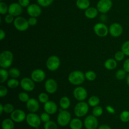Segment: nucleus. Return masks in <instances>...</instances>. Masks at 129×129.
Returning <instances> with one entry per match:
<instances>
[{
    "label": "nucleus",
    "instance_id": "864d4df0",
    "mask_svg": "<svg viewBox=\"0 0 129 129\" xmlns=\"http://www.w3.org/2000/svg\"><path fill=\"white\" fill-rule=\"evenodd\" d=\"M4 112V105L3 104H0V114L2 115Z\"/></svg>",
    "mask_w": 129,
    "mask_h": 129
},
{
    "label": "nucleus",
    "instance_id": "8fccbe9b",
    "mask_svg": "<svg viewBox=\"0 0 129 129\" xmlns=\"http://www.w3.org/2000/svg\"><path fill=\"white\" fill-rule=\"evenodd\" d=\"M106 110H107V112H108L110 114H114L115 113V110L114 109L113 107H112V106L110 105H107L106 107Z\"/></svg>",
    "mask_w": 129,
    "mask_h": 129
},
{
    "label": "nucleus",
    "instance_id": "cd10ccee",
    "mask_svg": "<svg viewBox=\"0 0 129 129\" xmlns=\"http://www.w3.org/2000/svg\"><path fill=\"white\" fill-rule=\"evenodd\" d=\"M9 76H10V75H9L8 71H6V69L1 68V69H0V83H5V81L8 80Z\"/></svg>",
    "mask_w": 129,
    "mask_h": 129
},
{
    "label": "nucleus",
    "instance_id": "37998d69",
    "mask_svg": "<svg viewBox=\"0 0 129 129\" xmlns=\"http://www.w3.org/2000/svg\"><path fill=\"white\" fill-rule=\"evenodd\" d=\"M40 119H41L42 122L46 123V122H49L50 120V114H49L47 112H44L40 115Z\"/></svg>",
    "mask_w": 129,
    "mask_h": 129
},
{
    "label": "nucleus",
    "instance_id": "f257e3e1",
    "mask_svg": "<svg viewBox=\"0 0 129 129\" xmlns=\"http://www.w3.org/2000/svg\"><path fill=\"white\" fill-rule=\"evenodd\" d=\"M84 73L80 71H74L71 72L68 76V81L71 84L74 86H79L85 81Z\"/></svg>",
    "mask_w": 129,
    "mask_h": 129
},
{
    "label": "nucleus",
    "instance_id": "9b49d317",
    "mask_svg": "<svg viewBox=\"0 0 129 129\" xmlns=\"http://www.w3.org/2000/svg\"><path fill=\"white\" fill-rule=\"evenodd\" d=\"M73 96L78 101L83 102L86 99L88 96V92L84 88L78 86L73 91Z\"/></svg>",
    "mask_w": 129,
    "mask_h": 129
},
{
    "label": "nucleus",
    "instance_id": "0eeeda50",
    "mask_svg": "<svg viewBox=\"0 0 129 129\" xmlns=\"http://www.w3.org/2000/svg\"><path fill=\"white\" fill-rule=\"evenodd\" d=\"M13 23L15 28L20 31H26L30 26L28 20L22 16H17L15 18Z\"/></svg>",
    "mask_w": 129,
    "mask_h": 129
},
{
    "label": "nucleus",
    "instance_id": "6ab92c4d",
    "mask_svg": "<svg viewBox=\"0 0 129 129\" xmlns=\"http://www.w3.org/2000/svg\"><path fill=\"white\" fill-rule=\"evenodd\" d=\"M39 101L35 99L34 98H31L28 100L26 102V108L29 112L31 113H35L37 112L40 108V105H39Z\"/></svg>",
    "mask_w": 129,
    "mask_h": 129
},
{
    "label": "nucleus",
    "instance_id": "c756f323",
    "mask_svg": "<svg viewBox=\"0 0 129 129\" xmlns=\"http://www.w3.org/2000/svg\"><path fill=\"white\" fill-rule=\"evenodd\" d=\"M9 75L11 78H18L20 76V71L18 69L15 68H11L10 70L8 71Z\"/></svg>",
    "mask_w": 129,
    "mask_h": 129
},
{
    "label": "nucleus",
    "instance_id": "9d476101",
    "mask_svg": "<svg viewBox=\"0 0 129 129\" xmlns=\"http://www.w3.org/2000/svg\"><path fill=\"white\" fill-rule=\"evenodd\" d=\"M20 86L25 91L31 92L35 89V81L31 78H23L20 81Z\"/></svg>",
    "mask_w": 129,
    "mask_h": 129
},
{
    "label": "nucleus",
    "instance_id": "2f4dec72",
    "mask_svg": "<svg viewBox=\"0 0 129 129\" xmlns=\"http://www.w3.org/2000/svg\"><path fill=\"white\" fill-rule=\"evenodd\" d=\"M103 113V109L100 106L98 105L95 107H93V109L92 110V114L96 117H99L102 115Z\"/></svg>",
    "mask_w": 129,
    "mask_h": 129
},
{
    "label": "nucleus",
    "instance_id": "20e7f679",
    "mask_svg": "<svg viewBox=\"0 0 129 129\" xmlns=\"http://www.w3.org/2000/svg\"><path fill=\"white\" fill-rule=\"evenodd\" d=\"M89 106L88 103L84 101L79 102L74 107V112L75 115L78 118L84 117L89 111Z\"/></svg>",
    "mask_w": 129,
    "mask_h": 129
},
{
    "label": "nucleus",
    "instance_id": "a211bd4d",
    "mask_svg": "<svg viewBox=\"0 0 129 129\" xmlns=\"http://www.w3.org/2000/svg\"><path fill=\"white\" fill-rule=\"evenodd\" d=\"M46 77V74L44 70L40 69H35L31 74V78L35 83H40L44 81Z\"/></svg>",
    "mask_w": 129,
    "mask_h": 129
},
{
    "label": "nucleus",
    "instance_id": "c9c22d12",
    "mask_svg": "<svg viewBox=\"0 0 129 129\" xmlns=\"http://www.w3.org/2000/svg\"><path fill=\"white\" fill-rule=\"evenodd\" d=\"M44 129H57V125L54 121L50 120L44 123Z\"/></svg>",
    "mask_w": 129,
    "mask_h": 129
},
{
    "label": "nucleus",
    "instance_id": "a19ab883",
    "mask_svg": "<svg viewBox=\"0 0 129 129\" xmlns=\"http://www.w3.org/2000/svg\"><path fill=\"white\" fill-rule=\"evenodd\" d=\"M14 110H15L14 106L11 103H6L4 105V112H5L6 113L11 114Z\"/></svg>",
    "mask_w": 129,
    "mask_h": 129
},
{
    "label": "nucleus",
    "instance_id": "4468645a",
    "mask_svg": "<svg viewBox=\"0 0 129 129\" xmlns=\"http://www.w3.org/2000/svg\"><path fill=\"white\" fill-rule=\"evenodd\" d=\"M123 27L118 23H113L109 27V34L113 37H118L123 34Z\"/></svg>",
    "mask_w": 129,
    "mask_h": 129
},
{
    "label": "nucleus",
    "instance_id": "4be33fe9",
    "mask_svg": "<svg viewBox=\"0 0 129 129\" xmlns=\"http://www.w3.org/2000/svg\"><path fill=\"white\" fill-rule=\"evenodd\" d=\"M83 123L79 118H75L71 120L69 127L71 129H81L83 128Z\"/></svg>",
    "mask_w": 129,
    "mask_h": 129
},
{
    "label": "nucleus",
    "instance_id": "39448f33",
    "mask_svg": "<svg viewBox=\"0 0 129 129\" xmlns=\"http://www.w3.org/2000/svg\"><path fill=\"white\" fill-rule=\"evenodd\" d=\"M26 122L28 125L32 128H38L41 124L42 120L40 119V117H39L38 115L35 113L30 112V113L26 115Z\"/></svg>",
    "mask_w": 129,
    "mask_h": 129
},
{
    "label": "nucleus",
    "instance_id": "473e14b6",
    "mask_svg": "<svg viewBox=\"0 0 129 129\" xmlns=\"http://www.w3.org/2000/svg\"><path fill=\"white\" fill-rule=\"evenodd\" d=\"M127 72L123 69H119L115 73V77L118 80H123L127 77Z\"/></svg>",
    "mask_w": 129,
    "mask_h": 129
},
{
    "label": "nucleus",
    "instance_id": "49530a36",
    "mask_svg": "<svg viewBox=\"0 0 129 129\" xmlns=\"http://www.w3.org/2000/svg\"><path fill=\"white\" fill-rule=\"evenodd\" d=\"M30 26H35L37 24V19L35 17H30L28 20Z\"/></svg>",
    "mask_w": 129,
    "mask_h": 129
},
{
    "label": "nucleus",
    "instance_id": "f03ea898",
    "mask_svg": "<svg viewBox=\"0 0 129 129\" xmlns=\"http://www.w3.org/2000/svg\"><path fill=\"white\" fill-rule=\"evenodd\" d=\"M13 61V54L10 50H5L0 54V66L3 69H8Z\"/></svg>",
    "mask_w": 129,
    "mask_h": 129
},
{
    "label": "nucleus",
    "instance_id": "4c0bfd02",
    "mask_svg": "<svg viewBox=\"0 0 129 129\" xmlns=\"http://www.w3.org/2000/svg\"><path fill=\"white\" fill-rule=\"evenodd\" d=\"M18 99L21 102H27L30 99L29 95L26 92H21L18 94Z\"/></svg>",
    "mask_w": 129,
    "mask_h": 129
},
{
    "label": "nucleus",
    "instance_id": "79ce46f5",
    "mask_svg": "<svg viewBox=\"0 0 129 129\" xmlns=\"http://www.w3.org/2000/svg\"><path fill=\"white\" fill-rule=\"evenodd\" d=\"M125 56V55L124 53L122 50H120V51H118L115 53L114 55V59L117 61H122L124 59Z\"/></svg>",
    "mask_w": 129,
    "mask_h": 129
},
{
    "label": "nucleus",
    "instance_id": "7c9ffc66",
    "mask_svg": "<svg viewBox=\"0 0 129 129\" xmlns=\"http://www.w3.org/2000/svg\"><path fill=\"white\" fill-rule=\"evenodd\" d=\"M86 79L89 81H93L96 78V74L94 71H88L84 73Z\"/></svg>",
    "mask_w": 129,
    "mask_h": 129
},
{
    "label": "nucleus",
    "instance_id": "aec40b11",
    "mask_svg": "<svg viewBox=\"0 0 129 129\" xmlns=\"http://www.w3.org/2000/svg\"><path fill=\"white\" fill-rule=\"evenodd\" d=\"M44 110L45 112L50 115H54L57 111V105L55 102L52 101H48L47 103H44Z\"/></svg>",
    "mask_w": 129,
    "mask_h": 129
},
{
    "label": "nucleus",
    "instance_id": "bb28decb",
    "mask_svg": "<svg viewBox=\"0 0 129 129\" xmlns=\"http://www.w3.org/2000/svg\"><path fill=\"white\" fill-rule=\"evenodd\" d=\"M100 103V100L96 96H92L88 100V103L90 107H95L96 106L99 105Z\"/></svg>",
    "mask_w": 129,
    "mask_h": 129
},
{
    "label": "nucleus",
    "instance_id": "a18cd8bd",
    "mask_svg": "<svg viewBox=\"0 0 129 129\" xmlns=\"http://www.w3.org/2000/svg\"><path fill=\"white\" fill-rule=\"evenodd\" d=\"M8 94V89L5 86H0V96L1 98L6 96Z\"/></svg>",
    "mask_w": 129,
    "mask_h": 129
},
{
    "label": "nucleus",
    "instance_id": "6e6d98bb",
    "mask_svg": "<svg viewBox=\"0 0 129 129\" xmlns=\"http://www.w3.org/2000/svg\"><path fill=\"white\" fill-rule=\"evenodd\" d=\"M0 1H3V0H0Z\"/></svg>",
    "mask_w": 129,
    "mask_h": 129
},
{
    "label": "nucleus",
    "instance_id": "6e6552de",
    "mask_svg": "<svg viewBox=\"0 0 129 129\" xmlns=\"http://www.w3.org/2000/svg\"><path fill=\"white\" fill-rule=\"evenodd\" d=\"M94 32L100 37H105L109 33V28L103 23H98L93 27Z\"/></svg>",
    "mask_w": 129,
    "mask_h": 129
},
{
    "label": "nucleus",
    "instance_id": "f704fd0d",
    "mask_svg": "<svg viewBox=\"0 0 129 129\" xmlns=\"http://www.w3.org/2000/svg\"><path fill=\"white\" fill-rule=\"evenodd\" d=\"M38 100H39V102L44 104V103H47L48 101H49V95L45 93H41L38 96Z\"/></svg>",
    "mask_w": 129,
    "mask_h": 129
},
{
    "label": "nucleus",
    "instance_id": "dca6fc26",
    "mask_svg": "<svg viewBox=\"0 0 129 129\" xmlns=\"http://www.w3.org/2000/svg\"><path fill=\"white\" fill-rule=\"evenodd\" d=\"M44 87H45V91L48 93L54 94L57 90V83L55 79H52V78H49V79H47L45 81Z\"/></svg>",
    "mask_w": 129,
    "mask_h": 129
},
{
    "label": "nucleus",
    "instance_id": "58836bf2",
    "mask_svg": "<svg viewBox=\"0 0 129 129\" xmlns=\"http://www.w3.org/2000/svg\"><path fill=\"white\" fill-rule=\"evenodd\" d=\"M121 50L127 56H129V40L125 42L122 45Z\"/></svg>",
    "mask_w": 129,
    "mask_h": 129
},
{
    "label": "nucleus",
    "instance_id": "f3484780",
    "mask_svg": "<svg viewBox=\"0 0 129 129\" xmlns=\"http://www.w3.org/2000/svg\"><path fill=\"white\" fill-rule=\"evenodd\" d=\"M23 13V7L18 3H13L8 6V13L15 17L20 16Z\"/></svg>",
    "mask_w": 129,
    "mask_h": 129
},
{
    "label": "nucleus",
    "instance_id": "7ed1b4c3",
    "mask_svg": "<svg viewBox=\"0 0 129 129\" xmlns=\"http://www.w3.org/2000/svg\"><path fill=\"white\" fill-rule=\"evenodd\" d=\"M71 120V115L67 110L60 109L59 113L58 114L57 121L58 124L61 127H65L69 124Z\"/></svg>",
    "mask_w": 129,
    "mask_h": 129
},
{
    "label": "nucleus",
    "instance_id": "c03bdc74",
    "mask_svg": "<svg viewBox=\"0 0 129 129\" xmlns=\"http://www.w3.org/2000/svg\"><path fill=\"white\" fill-rule=\"evenodd\" d=\"M15 16L11 15V14H8L5 16V21L7 24H10L14 22V20H15Z\"/></svg>",
    "mask_w": 129,
    "mask_h": 129
},
{
    "label": "nucleus",
    "instance_id": "603ef678",
    "mask_svg": "<svg viewBox=\"0 0 129 129\" xmlns=\"http://www.w3.org/2000/svg\"><path fill=\"white\" fill-rule=\"evenodd\" d=\"M98 129H112V128L108 125H102L98 127Z\"/></svg>",
    "mask_w": 129,
    "mask_h": 129
},
{
    "label": "nucleus",
    "instance_id": "1a4fd4ad",
    "mask_svg": "<svg viewBox=\"0 0 129 129\" xmlns=\"http://www.w3.org/2000/svg\"><path fill=\"white\" fill-rule=\"evenodd\" d=\"M113 2L112 0H99L96 5L98 11L102 14L107 13L112 9Z\"/></svg>",
    "mask_w": 129,
    "mask_h": 129
},
{
    "label": "nucleus",
    "instance_id": "3c124183",
    "mask_svg": "<svg viewBox=\"0 0 129 129\" xmlns=\"http://www.w3.org/2000/svg\"><path fill=\"white\" fill-rule=\"evenodd\" d=\"M5 37H6V33L3 30L1 29V30H0V40H3L5 39Z\"/></svg>",
    "mask_w": 129,
    "mask_h": 129
},
{
    "label": "nucleus",
    "instance_id": "de8ad7c7",
    "mask_svg": "<svg viewBox=\"0 0 129 129\" xmlns=\"http://www.w3.org/2000/svg\"><path fill=\"white\" fill-rule=\"evenodd\" d=\"M18 3L23 8V7H28L30 4V0H18Z\"/></svg>",
    "mask_w": 129,
    "mask_h": 129
},
{
    "label": "nucleus",
    "instance_id": "ea45409f",
    "mask_svg": "<svg viewBox=\"0 0 129 129\" xmlns=\"http://www.w3.org/2000/svg\"><path fill=\"white\" fill-rule=\"evenodd\" d=\"M7 13H8V6L5 3L1 1L0 2V13L2 15H4Z\"/></svg>",
    "mask_w": 129,
    "mask_h": 129
},
{
    "label": "nucleus",
    "instance_id": "393cba45",
    "mask_svg": "<svg viewBox=\"0 0 129 129\" xmlns=\"http://www.w3.org/2000/svg\"><path fill=\"white\" fill-rule=\"evenodd\" d=\"M14 121L10 118H6L3 120L1 123L2 129H14L15 128V123Z\"/></svg>",
    "mask_w": 129,
    "mask_h": 129
},
{
    "label": "nucleus",
    "instance_id": "423d86ee",
    "mask_svg": "<svg viewBox=\"0 0 129 129\" xmlns=\"http://www.w3.org/2000/svg\"><path fill=\"white\" fill-rule=\"evenodd\" d=\"M60 66V60L56 55H51L46 60V67L50 71H55Z\"/></svg>",
    "mask_w": 129,
    "mask_h": 129
},
{
    "label": "nucleus",
    "instance_id": "2eb2a0df",
    "mask_svg": "<svg viewBox=\"0 0 129 129\" xmlns=\"http://www.w3.org/2000/svg\"><path fill=\"white\" fill-rule=\"evenodd\" d=\"M26 115L23 110L20 109L15 110L11 113V118L16 123H21L26 120Z\"/></svg>",
    "mask_w": 129,
    "mask_h": 129
},
{
    "label": "nucleus",
    "instance_id": "09e8293b",
    "mask_svg": "<svg viewBox=\"0 0 129 129\" xmlns=\"http://www.w3.org/2000/svg\"><path fill=\"white\" fill-rule=\"evenodd\" d=\"M123 69H124L127 73H129V59H126L124 61L123 64Z\"/></svg>",
    "mask_w": 129,
    "mask_h": 129
},
{
    "label": "nucleus",
    "instance_id": "e433bc0d",
    "mask_svg": "<svg viewBox=\"0 0 129 129\" xmlns=\"http://www.w3.org/2000/svg\"><path fill=\"white\" fill-rule=\"evenodd\" d=\"M54 0H37L38 5L42 7H48L50 6Z\"/></svg>",
    "mask_w": 129,
    "mask_h": 129
},
{
    "label": "nucleus",
    "instance_id": "412c9836",
    "mask_svg": "<svg viewBox=\"0 0 129 129\" xmlns=\"http://www.w3.org/2000/svg\"><path fill=\"white\" fill-rule=\"evenodd\" d=\"M98 9L94 7H90L89 6L88 9L84 11V15L87 18L89 19H94L98 16Z\"/></svg>",
    "mask_w": 129,
    "mask_h": 129
},
{
    "label": "nucleus",
    "instance_id": "ddd939ff",
    "mask_svg": "<svg viewBox=\"0 0 129 129\" xmlns=\"http://www.w3.org/2000/svg\"><path fill=\"white\" fill-rule=\"evenodd\" d=\"M27 13L30 17L37 18L42 14L40 6L37 4H30L26 9Z\"/></svg>",
    "mask_w": 129,
    "mask_h": 129
},
{
    "label": "nucleus",
    "instance_id": "f8f14e48",
    "mask_svg": "<svg viewBox=\"0 0 129 129\" xmlns=\"http://www.w3.org/2000/svg\"><path fill=\"white\" fill-rule=\"evenodd\" d=\"M84 125L86 129H97L98 127V120L94 115H88L84 121Z\"/></svg>",
    "mask_w": 129,
    "mask_h": 129
},
{
    "label": "nucleus",
    "instance_id": "b1692460",
    "mask_svg": "<svg viewBox=\"0 0 129 129\" xmlns=\"http://www.w3.org/2000/svg\"><path fill=\"white\" fill-rule=\"evenodd\" d=\"M76 6L81 10H86L90 6L89 0H76Z\"/></svg>",
    "mask_w": 129,
    "mask_h": 129
},
{
    "label": "nucleus",
    "instance_id": "c85d7f7f",
    "mask_svg": "<svg viewBox=\"0 0 129 129\" xmlns=\"http://www.w3.org/2000/svg\"><path fill=\"white\" fill-rule=\"evenodd\" d=\"M20 84V83L16 78H11V79H8L7 82L8 87L11 89H15V88H17Z\"/></svg>",
    "mask_w": 129,
    "mask_h": 129
},
{
    "label": "nucleus",
    "instance_id": "5fc2aeb1",
    "mask_svg": "<svg viewBox=\"0 0 129 129\" xmlns=\"http://www.w3.org/2000/svg\"><path fill=\"white\" fill-rule=\"evenodd\" d=\"M126 82H127V85L129 86V73L128 74H127V77H126Z\"/></svg>",
    "mask_w": 129,
    "mask_h": 129
},
{
    "label": "nucleus",
    "instance_id": "a878e982",
    "mask_svg": "<svg viewBox=\"0 0 129 129\" xmlns=\"http://www.w3.org/2000/svg\"><path fill=\"white\" fill-rule=\"evenodd\" d=\"M59 105L63 110H68L70 107L71 100L68 97L63 96L59 101Z\"/></svg>",
    "mask_w": 129,
    "mask_h": 129
},
{
    "label": "nucleus",
    "instance_id": "72a5a7b5",
    "mask_svg": "<svg viewBox=\"0 0 129 129\" xmlns=\"http://www.w3.org/2000/svg\"><path fill=\"white\" fill-rule=\"evenodd\" d=\"M120 119L122 122L127 123L129 122V111H123L120 115Z\"/></svg>",
    "mask_w": 129,
    "mask_h": 129
},
{
    "label": "nucleus",
    "instance_id": "5701e85b",
    "mask_svg": "<svg viewBox=\"0 0 129 129\" xmlns=\"http://www.w3.org/2000/svg\"><path fill=\"white\" fill-rule=\"evenodd\" d=\"M117 66V61L115 59L110 58L107 59L104 63V67L108 70H113Z\"/></svg>",
    "mask_w": 129,
    "mask_h": 129
}]
</instances>
